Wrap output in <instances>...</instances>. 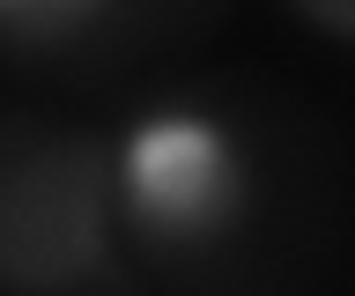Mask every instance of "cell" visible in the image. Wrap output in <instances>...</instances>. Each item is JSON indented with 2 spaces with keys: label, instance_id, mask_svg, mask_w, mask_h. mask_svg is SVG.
I'll return each mask as SVG.
<instances>
[{
  "label": "cell",
  "instance_id": "obj_1",
  "mask_svg": "<svg viewBox=\"0 0 355 296\" xmlns=\"http://www.w3.org/2000/svg\"><path fill=\"white\" fill-rule=\"evenodd\" d=\"M111 200L148 245H207L244 207V141L200 104H155L119 134Z\"/></svg>",
  "mask_w": 355,
  "mask_h": 296
},
{
  "label": "cell",
  "instance_id": "obj_2",
  "mask_svg": "<svg viewBox=\"0 0 355 296\" xmlns=\"http://www.w3.org/2000/svg\"><path fill=\"white\" fill-rule=\"evenodd\" d=\"M96 0H0V30L8 37H52V30L82 23Z\"/></svg>",
  "mask_w": 355,
  "mask_h": 296
}]
</instances>
